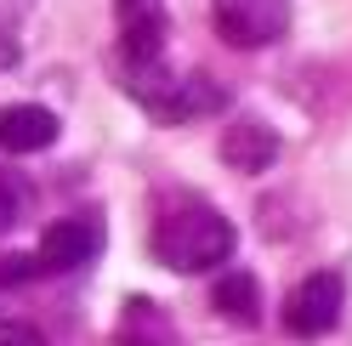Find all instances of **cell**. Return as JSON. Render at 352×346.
I'll return each mask as SVG.
<instances>
[{"label":"cell","mask_w":352,"mask_h":346,"mask_svg":"<svg viewBox=\"0 0 352 346\" xmlns=\"http://www.w3.org/2000/svg\"><path fill=\"white\" fill-rule=\"evenodd\" d=\"M233 244H239L233 222L216 205H199V199L176 205L170 216L153 222V255L170 273H210V267H222L233 255Z\"/></svg>","instance_id":"cell-1"},{"label":"cell","mask_w":352,"mask_h":346,"mask_svg":"<svg viewBox=\"0 0 352 346\" xmlns=\"http://www.w3.org/2000/svg\"><path fill=\"white\" fill-rule=\"evenodd\" d=\"M17 210H23V187H17L12 170H0V233L17 222Z\"/></svg>","instance_id":"cell-10"},{"label":"cell","mask_w":352,"mask_h":346,"mask_svg":"<svg viewBox=\"0 0 352 346\" xmlns=\"http://www.w3.org/2000/svg\"><path fill=\"white\" fill-rule=\"evenodd\" d=\"M341 301H346L341 273H307L301 284L290 290V301H284V330L301 335V341L329 335V330H336V318H341Z\"/></svg>","instance_id":"cell-3"},{"label":"cell","mask_w":352,"mask_h":346,"mask_svg":"<svg viewBox=\"0 0 352 346\" xmlns=\"http://www.w3.org/2000/svg\"><path fill=\"white\" fill-rule=\"evenodd\" d=\"M216 312L233 323H256V278L250 273H222L216 278Z\"/></svg>","instance_id":"cell-8"},{"label":"cell","mask_w":352,"mask_h":346,"mask_svg":"<svg viewBox=\"0 0 352 346\" xmlns=\"http://www.w3.org/2000/svg\"><path fill=\"white\" fill-rule=\"evenodd\" d=\"M222 159H228L233 170H245V176H261V170L278 159V137L267 131V125L245 119V125H233V131L222 137Z\"/></svg>","instance_id":"cell-6"},{"label":"cell","mask_w":352,"mask_h":346,"mask_svg":"<svg viewBox=\"0 0 352 346\" xmlns=\"http://www.w3.org/2000/svg\"><path fill=\"white\" fill-rule=\"evenodd\" d=\"M210 23L233 51H256L290 29V0H210Z\"/></svg>","instance_id":"cell-2"},{"label":"cell","mask_w":352,"mask_h":346,"mask_svg":"<svg viewBox=\"0 0 352 346\" xmlns=\"http://www.w3.org/2000/svg\"><path fill=\"white\" fill-rule=\"evenodd\" d=\"M52 142H57V114L52 108H34V102L0 108V148L6 154H40Z\"/></svg>","instance_id":"cell-5"},{"label":"cell","mask_w":352,"mask_h":346,"mask_svg":"<svg viewBox=\"0 0 352 346\" xmlns=\"http://www.w3.org/2000/svg\"><path fill=\"white\" fill-rule=\"evenodd\" d=\"M97 250H102V227H97V216H63V222H52L46 233H40L34 267H40V273H74V267L91 262Z\"/></svg>","instance_id":"cell-4"},{"label":"cell","mask_w":352,"mask_h":346,"mask_svg":"<svg viewBox=\"0 0 352 346\" xmlns=\"http://www.w3.org/2000/svg\"><path fill=\"white\" fill-rule=\"evenodd\" d=\"M29 278H40L34 255H0V290H17V284H29Z\"/></svg>","instance_id":"cell-9"},{"label":"cell","mask_w":352,"mask_h":346,"mask_svg":"<svg viewBox=\"0 0 352 346\" xmlns=\"http://www.w3.org/2000/svg\"><path fill=\"white\" fill-rule=\"evenodd\" d=\"M120 346H182L170 330V318L153 307V301H125V312H120Z\"/></svg>","instance_id":"cell-7"},{"label":"cell","mask_w":352,"mask_h":346,"mask_svg":"<svg viewBox=\"0 0 352 346\" xmlns=\"http://www.w3.org/2000/svg\"><path fill=\"white\" fill-rule=\"evenodd\" d=\"M0 346H46V335H40L34 323H17V318H6V323H0Z\"/></svg>","instance_id":"cell-11"}]
</instances>
